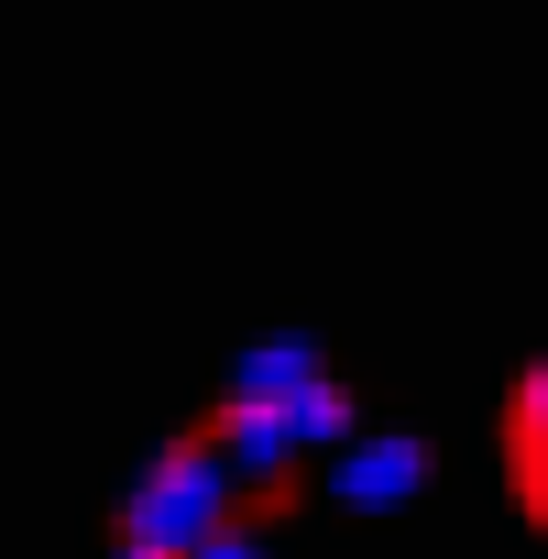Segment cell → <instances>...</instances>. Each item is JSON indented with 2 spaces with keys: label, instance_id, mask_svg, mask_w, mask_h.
Listing matches in <instances>:
<instances>
[{
  "label": "cell",
  "instance_id": "obj_1",
  "mask_svg": "<svg viewBox=\"0 0 548 559\" xmlns=\"http://www.w3.org/2000/svg\"><path fill=\"white\" fill-rule=\"evenodd\" d=\"M230 450L219 439H176V450H154V472L132 483V504H121V537L132 548H165V559H198L219 526H230Z\"/></svg>",
  "mask_w": 548,
  "mask_h": 559
},
{
  "label": "cell",
  "instance_id": "obj_2",
  "mask_svg": "<svg viewBox=\"0 0 548 559\" xmlns=\"http://www.w3.org/2000/svg\"><path fill=\"white\" fill-rule=\"evenodd\" d=\"M428 439H352L341 461H330V493L352 504V515H395V504H417L428 493Z\"/></svg>",
  "mask_w": 548,
  "mask_h": 559
},
{
  "label": "cell",
  "instance_id": "obj_3",
  "mask_svg": "<svg viewBox=\"0 0 548 559\" xmlns=\"http://www.w3.org/2000/svg\"><path fill=\"white\" fill-rule=\"evenodd\" d=\"M219 450H230V472H241V483H286V472H297V450H308V428H297V406H230Z\"/></svg>",
  "mask_w": 548,
  "mask_h": 559
},
{
  "label": "cell",
  "instance_id": "obj_4",
  "mask_svg": "<svg viewBox=\"0 0 548 559\" xmlns=\"http://www.w3.org/2000/svg\"><path fill=\"white\" fill-rule=\"evenodd\" d=\"M308 384H319V352H308V341H263V352L230 362V406H286V395H308Z\"/></svg>",
  "mask_w": 548,
  "mask_h": 559
},
{
  "label": "cell",
  "instance_id": "obj_5",
  "mask_svg": "<svg viewBox=\"0 0 548 559\" xmlns=\"http://www.w3.org/2000/svg\"><path fill=\"white\" fill-rule=\"evenodd\" d=\"M504 439H515V472H526V493L548 504V362L515 384V417H504Z\"/></svg>",
  "mask_w": 548,
  "mask_h": 559
},
{
  "label": "cell",
  "instance_id": "obj_6",
  "mask_svg": "<svg viewBox=\"0 0 548 559\" xmlns=\"http://www.w3.org/2000/svg\"><path fill=\"white\" fill-rule=\"evenodd\" d=\"M198 559H263V537H252V526H219V537H209Z\"/></svg>",
  "mask_w": 548,
  "mask_h": 559
}]
</instances>
